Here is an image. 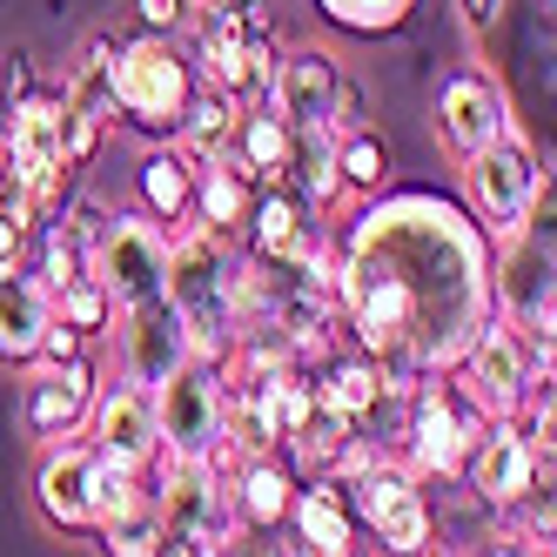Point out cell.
Listing matches in <instances>:
<instances>
[{
	"label": "cell",
	"mask_w": 557,
	"mask_h": 557,
	"mask_svg": "<svg viewBox=\"0 0 557 557\" xmlns=\"http://www.w3.org/2000/svg\"><path fill=\"white\" fill-rule=\"evenodd\" d=\"M243 275H249V256L235 249V235H222L209 222H182V235L169 243L162 296L188 323L195 349L215 356V363H228L235 330H243Z\"/></svg>",
	"instance_id": "7a4b0ae2"
},
{
	"label": "cell",
	"mask_w": 557,
	"mask_h": 557,
	"mask_svg": "<svg viewBox=\"0 0 557 557\" xmlns=\"http://www.w3.org/2000/svg\"><path fill=\"white\" fill-rule=\"evenodd\" d=\"M188 95H195V67L169 34L141 27L135 41H114V114H128L141 135L169 141Z\"/></svg>",
	"instance_id": "ba28073f"
},
{
	"label": "cell",
	"mask_w": 557,
	"mask_h": 557,
	"mask_svg": "<svg viewBox=\"0 0 557 557\" xmlns=\"http://www.w3.org/2000/svg\"><path fill=\"white\" fill-rule=\"evenodd\" d=\"M504 8H510V0H463V21H470V34H491V27L504 21Z\"/></svg>",
	"instance_id": "f35d334b"
},
{
	"label": "cell",
	"mask_w": 557,
	"mask_h": 557,
	"mask_svg": "<svg viewBox=\"0 0 557 557\" xmlns=\"http://www.w3.org/2000/svg\"><path fill=\"white\" fill-rule=\"evenodd\" d=\"M343 497H349L356 531L383 537V550H430L436 517H430V497H423V476L404 470L396 457H363L343 476Z\"/></svg>",
	"instance_id": "7c38bea8"
},
{
	"label": "cell",
	"mask_w": 557,
	"mask_h": 557,
	"mask_svg": "<svg viewBox=\"0 0 557 557\" xmlns=\"http://www.w3.org/2000/svg\"><path fill=\"white\" fill-rule=\"evenodd\" d=\"M141 8V27H154V34H169V27H182V14H188V0H135Z\"/></svg>",
	"instance_id": "74e56055"
},
{
	"label": "cell",
	"mask_w": 557,
	"mask_h": 557,
	"mask_svg": "<svg viewBox=\"0 0 557 557\" xmlns=\"http://www.w3.org/2000/svg\"><path fill=\"white\" fill-rule=\"evenodd\" d=\"M463 484H470V497L484 504L491 517H504L524 491H537V484H550V463L537 457V444L524 436V423L517 417H484L476 423V436H470V450H463Z\"/></svg>",
	"instance_id": "4fadbf2b"
},
{
	"label": "cell",
	"mask_w": 557,
	"mask_h": 557,
	"mask_svg": "<svg viewBox=\"0 0 557 557\" xmlns=\"http://www.w3.org/2000/svg\"><path fill=\"white\" fill-rule=\"evenodd\" d=\"M289 148H296V128L269 101H249L243 114H235V141H228L222 162H235L256 188H275V182H283V169H289Z\"/></svg>",
	"instance_id": "cb8c5ba5"
},
{
	"label": "cell",
	"mask_w": 557,
	"mask_h": 557,
	"mask_svg": "<svg viewBox=\"0 0 557 557\" xmlns=\"http://www.w3.org/2000/svg\"><path fill=\"white\" fill-rule=\"evenodd\" d=\"M88 444L101 450V463H122V470H148L154 457H162V430H154V389L122 376V383H108L95 389V404H88Z\"/></svg>",
	"instance_id": "9a60e30c"
},
{
	"label": "cell",
	"mask_w": 557,
	"mask_h": 557,
	"mask_svg": "<svg viewBox=\"0 0 557 557\" xmlns=\"http://www.w3.org/2000/svg\"><path fill=\"white\" fill-rule=\"evenodd\" d=\"M108 215H114V209L101 202V195H74V202L61 209V228H67L82 249H95V243H101V228H108Z\"/></svg>",
	"instance_id": "836d02e7"
},
{
	"label": "cell",
	"mask_w": 557,
	"mask_h": 557,
	"mask_svg": "<svg viewBox=\"0 0 557 557\" xmlns=\"http://www.w3.org/2000/svg\"><path fill=\"white\" fill-rule=\"evenodd\" d=\"M34 88V61H27V48H8V61H0V101H21Z\"/></svg>",
	"instance_id": "8d00e7d4"
},
{
	"label": "cell",
	"mask_w": 557,
	"mask_h": 557,
	"mask_svg": "<svg viewBox=\"0 0 557 557\" xmlns=\"http://www.w3.org/2000/svg\"><path fill=\"white\" fill-rule=\"evenodd\" d=\"M0 175H8V128H0Z\"/></svg>",
	"instance_id": "ab89813d"
},
{
	"label": "cell",
	"mask_w": 557,
	"mask_h": 557,
	"mask_svg": "<svg viewBox=\"0 0 557 557\" xmlns=\"http://www.w3.org/2000/svg\"><path fill=\"white\" fill-rule=\"evenodd\" d=\"M27 235H34V215H27V209H14V202H0V269H21Z\"/></svg>",
	"instance_id": "e575fe53"
},
{
	"label": "cell",
	"mask_w": 557,
	"mask_h": 557,
	"mask_svg": "<svg viewBox=\"0 0 557 557\" xmlns=\"http://www.w3.org/2000/svg\"><path fill=\"white\" fill-rule=\"evenodd\" d=\"M544 162H537V148L524 128H504L491 148H476L463 154V209L470 222L491 235V243H504V235L531 215V202L544 195Z\"/></svg>",
	"instance_id": "30bf717a"
},
{
	"label": "cell",
	"mask_w": 557,
	"mask_h": 557,
	"mask_svg": "<svg viewBox=\"0 0 557 557\" xmlns=\"http://www.w3.org/2000/svg\"><path fill=\"white\" fill-rule=\"evenodd\" d=\"M336 175H343V188H383L389 148H383L370 128H343V135H336Z\"/></svg>",
	"instance_id": "1f68e13d"
},
{
	"label": "cell",
	"mask_w": 557,
	"mask_h": 557,
	"mask_svg": "<svg viewBox=\"0 0 557 557\" xmlns=\"http://www.w3.org/2000/svg\"><path fill=\"white\" fill-rule=\"evenodd\" d=\"M491 302L504 323H517L531 343L557 336V235H550V182L504 243H491Z\"/></svg>",
	"instance_id": "277c9868"
},
{
	"label": "cell",
	"mask_w": 557,
	"mask_h": 557,
	"mask_svg": "<svg viewBox=\"0 0 557 557\" xmlns=\"http://www.w3.org/2000/svg\"><path fill=\"white\" fill-rule=\"evenodd\" d=\"M343 34H396L410 14H417V0H315Z\"/></svg>",
	"instance_id": "d6a6232c"
},
{
	"label": "cell",
	"mask_w": 557,
	"mask_h": 557,
	"mask_svg": "<svg viewBox=\"0 0 557 557\" xmlns=\"http://www.w3.org/2000/svg\"><path fill=\"white\" fill-rule=\"evenodd\" d=\"M54 315L74 323L82 336H101V330H114V296L101 289L95 269H82V275H67V283L54 289Z\"/></svg>",
	"instance_id": "f546056e"
},
{
	"label": "cell",
	"mask_w": 557,
	"mask_h": 557,
	"mask_svg": "<svg viewBox=\"0 0 557 557\" xmlns=\"http://www.w3.org/2000/svg\"><path fill=\"white\" fill-rule=\"evenodd\" d=\"M228 497H235V517H243V531H275V524L289 517L296 470L275 457V450L235 457V463H228Z\"/></svg>",
	"instance_id": "603a6c76"
},
{
	"label": "cell",
	"mask_w": 557,
	"mask_h": 557,
	"mask_svg": "<svg viewBox=\"0 0 557 557\" xmlns=\"http://www.w3.org/2000/svg\"><path fill=\"white\" fill-rule=\"evenodd\" d=\"M243 243H249V256H256V262H296V256L315 243L309 209L296 202L289 188H256L249 222H243Z\"/></svg>",
	"instance_id": "d4e9b609"
},
{
	"label": "cell",
	"mask_w": 557,
	"mask_h": 557,
	"mask_svg": "<svg viewBox=\"0 0 557 557\" xmlns=\"http://www.w3.org/2000/svg\"><path fill=\"white\" fill-rule=\"evenodd\" d=\"M67 356H88V336L54 315V323H48V336H41V356H34V363H67Z\"/></svg>",
	"instance_id": "d590c367"
},
{
	"label": "cell",
	"mask_w": 557,
	"mask_h": 557,
	"mask_svg": "<svg viewBox=\"0 0 557 557\" xmlns=\"http://www.w3.org/2000/svg\"><path fill=\"white\" fill-rule=\"evenodd\" d=\"M476 423H484V410L463 396V383H457L450 370L410 383V389H404V436H396L404 470H417L423 484H430V476H457L470 436H476Z\"/></svg>",
	"instance_id": "9c48e42d"
},
{
	"label": "cell",
	"mask_w": 557,
	"mask_h": 557,
	"mask_svg": "<svg viewBox=\"0 0 557 557\" xmlns=\"http://www.w3.org/2000/svg\"><path fill=\"white\" fill-rule=\"evenodd\" d=\"M510 122V95L491 82L484 67H457L444 88H436V135L450 141V154H476L491 148Z\"/></svg>",
	"instance_id": "d6986e66"
},
{
	"label": "cell",
	"mask_w": 557,
	"mask_h": 557,
	"mask_svg": "<svg viewBox=\"0 0 557 557\" xmlns=\"http://www.w3.org/2000/svg\"><path fill=\"white\" fill-rule=\"evenodd\" d=\"M61 101L67 114H82L95 128H114V34H88L74 48L67 74H61Z\"/></svg>",
	"instance_id": "484cf974"
},
{
	"label": "cell",
	"mask_w": 557,
	"mask_h": 557,
	"mask_svg": "<svg viewBox=\"0 0 557 557\" xmlns=\"http://www.w3.org/2000/svg\"><path fill=\"white\" fill-rule=\"evenodd\" d=\"M135 188H141V209L154 222H188L195 215V162L169 141V148H148V162L135 169Z\"/></svg>",
	"instance_id": "4316f807"
},
{
	"label": "cell",
	"mask_w": 557,
	"mask_h": 557,
	"mask_svg": "<svg viewBox=\"0 0 557 557\" xmlns=\"http://www.w3.org/2000/svg\"><path fill=\"white\" fill-rule=\"evenodd\" d=\"M148 491H154V517H162V550L182 557H215L235 544L243 517L228 497V463L215 457H154L148 463Z\"/></svg>",
	"instance_id": "3957f363"
},
{
	"label": "cell",
	"mask_w": 557,
	"mask_h": 557,
	"mask_svg": "<svg viewBox=\"0 0 557 557\" xmlns=\"http://www.w3.org/2000/svg\"><path fill=\"white\" fill-rule=\"evenodd\" d=\"M195 82L228 95L235 108L269 101V74H275V27L262 14V0H209L202 27H195Z\"/></svg>",
	"instance_id": "5b68a950"
},
{
	"label": "cell",
	"mask_w": 557,
	"mask_h": 557,
	"mask_svg": "<svg viewBox=\"0 0 557 557\" xmlns=\"http://www.w3.org/2000/svg\"><path fill=\"white\" fill-rule=\"evenodd\" d=\"M82 269H88V249L74 243L61 222H41V228H34V283H41L48 296L67 283V275H82Z\"/></svg>",
	"instance_id": "4dcf8cb0"
},
{
	"label": "cell",
	"mask_w": 557,
	"mask_h": 557,
	"mask_svg": "<svg viewBox=\"0 0 557 557\" xmlns=\"http://www.w3.org/2000/svg\"><path fill=\"white\" fill-rule=\"evenodd\" d=\"M88 269L101 275V289L114 296V309H128L141 296H162V275H169V228L154 215H122L114 209L101 243L88 249Z\"/></svg>",
	"instance_id": "5bb4252c"
},
{
	"label": "cell",
	"mask_w": 557,
	"mask_h": 557,
	"mask_svg": "<svg viewBox=\"0 0 557 557\" xmlns=\"http://www.w3.org/2000/svg\"><path fill=\"white\" fill-rule=\"evenodd\" d=\"M283 524H289L296 544L315 550V557H343V550H356V517H349V497H343L336 476H309V484H296Z\"/></svg>",
	"instance_id": "7402d4cb"
},
{
	"label": "cell",
	"mask_w": 557,
	"mask_h": 557,
	"mask_svg": "<svg viewBox=\"0 0 557 557\" xmlns=\"http://www.w3.org/2000/svg\"><path fill=\"white\" fill-rule=\"evenodd\" d=\"M249 202H256V182L235 162H202V169H195V215L188 222H209L222 235H243Z\"/></svg>",
	"instance_id": "f1b7e54d"
},
{
	"label": "cell",
	"mask_w": 557,
	"mask_h": 557,
	"mask_svg": "<svg viewBox=\"0 0 557 557\" xmlns=\"http://www.w3.org/2000/svg\"><path fill=\"white\" fill-rule=\"evenodd\" d=\"M450 376L463 383V396L484 417H517L524 396L550 376V343H531L517 323H504L491 309L484 323H476V336L463 343V356L450 363Z\"/></svg>",
	"instance_id": "52a82bcc"
},
{
	"label": "cell",
	"mask_w": 557,
	"mask_h": 557,
	"mask_svg": "<svg viewBox=\"0 0 557 557\" xmlns=\"http://www.w3.org/2000/svg\"><path fill=\"white\" fill-rule=\"evenodd\" d=\"M336 95H343V67H336L323 48L275 54V74H269V108L283 114L289 128H330V122H336Z\"/></svg>",
	"instance_id": "ffe728a7"
},
{
	"label": "cell",
	"mask_w": 557,
	"mask_h": 557,
	"mask_svg": "<svg viewBox=\"0 0 557 557\" xmlns=\"http://www.w3.org/2000/svg\"><path fill=\"white\" fill-rule=\"evenodd\" d=\"M34 504L54 531H95L101 510V450L74 444V436H54L41 444V470H34Z\"/></svg>",
	"instance_id": "e0dca14e"
},
{
	"label": "cell",
	"mask_w": 557,
	"mask_h": 557,
	"mask_svg": "<svg viewBox=\"0 0 557 557\" xmlns=\"http://www.w3.org/2000/svg\"><path fill=\"white\" fill-rule=\"evenodd\" d=\"M114 330H122V376H135V383H148V389L169 383L182 363H195V356H202L169 296H141V302H128V309H114Z\"/></svg>",
	"instance_id": "2e32d148"
},
{
	"label": "cell",
	"mask_w": 557,
	"mask_h": 557,
	"mask_svg": "<svg viewBox=\"0 0 557 557\" xmlns=\"http://www.w3.org/2000/svg\"><path fill=\"white\" fill-rule=\"evenodd\" d=\"M154 430H162V457H228V376L215 356H195L169 383H154Z\"/></svg>",
	"instance_id": "8fae6325"
},
{
	"label": "cell",
	"mask_w": 557,
	"mask_h": 557,
	"mask_svg": "<svg viewBox=\"0 0 557 557\" xmlns=\"http://www.w3.org/2000/svg\"><path fill=\"white\" fill-rule=\"evenodd\" d=\"M95 363L88 356H67V363H27V389H21V423L27 436H74L88 423V404H95Z\"/></svg>",
	"instance_id": "ac0fdd59"
},
{
	"label": "cell",
	"mask_w": 557,
	"mask_h": 557,
	"mask_svg": "<svg viewBox=\"0 0 557 557\" xmlns=\"http://www.w3.org/2000/svg\"><path fill=\"white\" fill-rule=\"evenodd\" d=\"M235 114H243V108H235L228 95H215V88L195 82V95H188V108H182V122H175L169 141L188 154L195 169H202V162H222L228 141H235Z\"/></svg>",
	"instance_id": "83f0119b"
},
{
	"label": "cell",
	"mask_w": 557,
	"mask_h": 557,
	"mask_svg": "<svg viewBox=\"0 0 557 557\" xmlns=\"http://www.w3.org/2000/svg\"><path fill=\"white\" fill-rule=\"evenodd\" d=\"M330 283L349 349H363L396 389L450 370L497 309L491 235L436 188H389L356 209Z\"/></svg>",
	"instance_id": "6da1fadb"
},
{
	"label": "cell",
	"mask_w": 557,
	"mask_h": 557,
	"mask_svg": "<svg viewBox=\"0 0 557 557\" xmlns=\"http://www.w3.org/2000/svg\"><path fill=\"white\" fill-rule=\"evenodd\" d=\"M54 323V296L27 269H0V363L27 370L41 356V336Z\"/></svg>",
	"instance_id": "44dd1931"
},
{
	"label": "cell",
	"mask_w": 557,
	"mask_h": 557,
	"mask_svg": "<svg viewBox=\"0 0 557 557\" xmlns=\"http://www.w3.org/2000/svg\"><path fill=\"white\" fill-rule=\"evenodd\" d=\"M61 122H67V108H61V88H27L14 108H8V195L0 202H14L27 209L34 222H41L54 202H61V182L74 175L67 169V148H61Z\"/></svg>",
	"instance_id": "8992f818"
}]
</instances>
